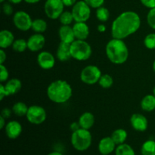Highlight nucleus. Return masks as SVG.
<instances>
[{
	"label": "nucleus",
	"instance_id": "f257e3e1",
	"mask_svg": "<svg viewBox=\"0 0 155 155\" xmlns=\"http://www.w3.org/2000/svg\"><path fill=\"white\" fill-rule=\"evenodd\" d=\"M141 27L140 16L133 11L124 12L118 15L111 24L112 37L124 39L134 34Z\"/></svg>",
	"mask_w": 155,
	"mask_h": 155
},
{
	"label": "nucleus",
	"instance_id": "f03ea898",
	"mask_svg": "<svg viewBox=\"0 0 155 155\" xmlns=\"http://www.w3.org/2000/svg\"><path fill=\"white\" fill-rule=\"evenodd\" d=\"M46 94L52 102L64 104L71 99L73 95V89L69 83L63 80H58L51 82L48 85Z\"/></svg>",
	"mask_w": 155,
	"mask_h": 155
},
{
	"label": "nucleus",
	"instance_id": "7ed1b4c3",
	"mask_svg": "<svg viewBox=\"0 0 155 155\" xmlns=\"http://www.w3.org/2000/svg\"><path fill=\"white\" fill-rule=\"evenodd\" d=\"M105 52L109 61L114 64H122L128 60L129 49L124 39H110L106 45Z\"/></svg>",
	"mask_w": 155,
	"mask_h": 155
},
{
	"label": "nucleus",
	"instance_id": "20e7f679",
	"mask_svg": "<svg viewBox=\"0 0 155 155\" xmlns=\"http://www.w3.org/2000/svg\"><path fill=\"white\" fill-rule=\"evenodd\" d=\"M92 142V136L89 130L80 128L72 132L71 142L77 151H85L90 148Z\"/></svg>",
	"mask_w": 155,
	"mask_h": 155
},
{
	"label": "nucleus",
	"instance_id": "39448f33",
	"mask_svg": "<svg viewBox=\"0 0 155 155\" xmlns=\"http://www.w3.org/2000/svg\"><path fill=\"white\" fill-rule=\"evenodd\" d=\"M71 52L72 58L84 61L92 56V50L91 45L86 40L76 39L71 44Z\"/></svg>",
	"mask_w": 155,
	"mask_h": 155
},
{
	"label": "nucleus",
	"instance_id": "423d86ee",
	"mask_svg": "<svg viewBox=\"0 0 155 155\" xmlns=\"http://www.w3.org/2000/svg\"><path fill=\"white\" fill-rule=\"evenodd\" d=\"M102 74L99 68L95 65H88L82 70L80 80L86 85H95L99 81Z\"/></svg>",
	"mask_w": 155,
	"mask_h": 155
},
{
	"label": "nucleus",
	"instance_id": "0eeeda50",
	"mask_svg": "<svg viewBox=\"0 0 155 155\" xmlns=\"http://www.w3.org/2000/svg\"><path fill=\"white\" fill-rule=\"evenodd\" d=\"M75 22H86L91 15V8L84 0L77 2L71 11Z\"/></svg>",
	"mask_w": 155,
	"mask_h": 155
},
{
	"label": "nucleus",
	"instance_id": "6e6552de",
	"mask_svg": "<svg viewBox=\"0 0 155 155\" xmlns=\"http://www.w3.org/2000/svg\"><path fill=\"white\" fill-rule=\"evenodd\" d=\"M64 7L62 0H46L44 5V11L48 18L56 20L63 13Z\"/></svg>",
	"mask_w": 155,
	"mask_h": 155
},
{
	"label": "nucleus",
	"instance_id": "1a4fd4ad",
	"mask_svg": "<svg viewBox=\"0 0 155 155\" xmlns=\"http://www.w3.org/2000/svg\"><path fill=\"white\" fill-rule=\"evenodd\" d=\"M28 122L34 125H39L46 120L47 114L45 108L39 105H32L29 107L26 115Z\"/></svg>",
	"mask_w": 155,
	"mask_h": 155
},
{
	"label": "nucleus",
	"instance_id": "9d476101",
	"mask_svg": "<svg viewBox=\"0 0 155 155\" xmlns=\"http://www.w3.org/2000/svg\"><path fill=\"white\" fill-rule=\"evenodd\" d=\"M13 23L15 27L21 31H28L31 29L33 20L27 12L24 11H18L13 16Z\"/></svg>",
	"mask_w": 155,
	"mask_h": 155
},
{
	"label": "nucleus",
	"instance_id": "9b49d317",
	"mask_svg": "<svg viewBox=\"0 0 155 155\" xmlns=\"http://www.w3.org/2000/svg\"><path fill=\"white\" fill-rule=\"evenodd\" d=\"M37 63L42 69L50 70L54 68L55 64V58L49 51H42L38 54Z\"/></svg>",
	"mask_w": 155,
	"mask_h": 155
},
{
	"label": "nucleus",
	"instance_id": "f8f14e48",
	"mask_svg": "<svg viewBox=\"0 0 155 155\" xmlns=\"http://www.w3.org/2000/svg\"><path fill=\"white\" fill-rule=\"evenodd\" d=\"M45 43V38L42 33H35L27 39V47L30 51L36 52L42 49Z\"/></svg>",
	"mask_w": 155,
	"mask_h": 155
},
{
	"label": "nucleus",
	"instance_id": "ddd939ff",
	"mask_svg": "<svg viewBox=\"0 0 155 155\" xmlns=\"http://www.w3.org/2000/svg\"><path fill=\"white\" fill-rule=\"evenodd\" d=\"M130 124L135 130L138 132H145L148 127L146 117L141 114H134L130 117Z\"/></svg>",
	"mask_w": 155,
	"mask_h": 155
},
{
	"label": "nucleus",
	"instance_id": "4468645a",
	"mask_svg": "<svg viewBox=\"0 0 155 155\" xmlns=\"http://www.w3.org/2000/svg\"><path fill=\"white\" fill-rule=\"evenodd\" d=\"M22 126L18 121L11 120L6 124L5 127V134L10 139H16L22 133Z\"/></svg>",
	"mask_w": 155,
	"mask_h": 155
},
{
	"label": "nucleus",
	"instance_id": "2eb2a0df",
	"mask_svg": "<svg viewBox=\"0 0 155 155\" xmlns=\"http://www.w3.org/2000/svg\"><path fill=\"white\" fill-rule=\"evenodd\" d=\"M116 144L111 137H104L100 140L98 143V151L101 155H109L116 149Z\"/></svg>",
	"mask_w": 155,
	"mask_h": 155
},
{
	"label": "nucleus",
	"instance_id": "dca6fc26",
	"mask_svg": "<svg viewBox=\"0 0 155 155\" xmlns=\"http://www.w3.org/2000/svg\"><path fill=\"white\" fill-rule=\"evenodd\" d=\"M73 30L76 39L80 40H86L90 33L89 26L86 22H76L73 25Z\"/></svg>",
	"mask_w": 155,
	"mask_h": 155
},
{
	"label": "nucleus",
	"instance_id": "f3484780",
	"mask_svg": "<svg viewBox=\"0 0 155 155\" xmlns=\"http://www.w3.org/2000/svg\"><path fill=\"white\" fill-rule=\"evenodd\" d=\"M58 36L61 42L71 44L76 40L73 27L71 25H62L58 30Z\"/></svg>",
	"mask_w": 155,
	"mask_h": 155
},
{
	"label": "nucleus",
	"instance_id": "a211bd4d",
	"mask_svg": "<svg viewBox=\"0 0 155 155\" xmlns=\"http://www.w3.org/2000/svg\"><path fill=\"white\" fill-rule=\"evenodd\" d=\"M56 57L60 61H68L72 58L71 52V44L61 42L56 51Z\"/></svg>",
	"mask_w": 155,
	"mask_h": 155
},
{
	"label": "nucleus",
	"instance_id": "6ab92c4d",
	"mask_svg": "<svg viewBox=\"0 0 155 155\" xmlns=\"http://www.w3.org/2000/svg\"><path fill=\"white\" fill-rule=\"evenodd\" d=\"M13 33L8 30H2L0 32V47L2 49H5L11 47L15 41Z\"/></svg>",
	"mask_w": 155,
	"mask_h": 155
},
{
	"label": "nucleus",
	"instance_id": "aec40b11",
	"mask_svg": "<svg viewBox=\"0 0 155 155\" xmlns=\"http://www.w3.org/2000/svg\"><path fill=\"white\" fill-rule=\"evenodd\" d=\"M78 122L81 128L89 130L95 124V117L91 112H84L80 115Z\"/></svg>",
	"mask_w": 155,
	"mask_h": 155
},
{
	"label": "nucleus",
	"instance_id": "412c9836",
	"mask_svg": "<svg viewBox=\"0 0 155 155\" xmlns=\"http://www.w3.org/2000/svg\"><path fill=\"white\" fill-rule=\"evenodd\" d=\"M5 87L9 95H13L20 92L22 87V83L18 78H12L8 80L7 83L5 84Z\"/></svg>",
	"mask_w": 155,
	"mask_h": 155
},
{
	"label": "nucleus",
	"instance_id": "4be33fe9",
	"mask_svg": "<svg viewBox=\"0 0 155 155\" xmlns=\"http://www.w3.org/2000/svg\"><path fill=\"white\" fill-rule=\"evenodd\" d=\"M140 105L144 111H153L155 110V96L154 95H145L141 101Z\"/></svg>",
	"mask_w": 155,
	"mask_h": 155
},
{
	"label": "nucleus",
	"instance_id": "5701e85b",
	"mask_svg": "<svg viewBox=\"0 0 155 155\" xmlns=\"http://www.w3.org/2000/svg\"><path fill=\"white\" fill-rule=\"evenodd\" d=\"M127 132L124 129H117V130H115L112 133L111 136L112 139L114 140V142H115L117 145H121V144L125 143L126 140L127 139Z\"/></svg>",
	"mask_w": 155,
	"mask_h": 155
},
{
	"label": "nucleus",
	"instance_id": "b1692460",
	"mask_svg": "<svg viewBox=\"0 0 155 155\" xmlns=\"http://www.w3.org/2000/svg\"><path fill=\"white\" fill-rule=\"evenodd\" d=\"M48 28L47 22L43 19L37 18L33 21L31 29L36 33H42L45 31Z\"/></svg>",
	"mask_w": 155,
	"mask_h": 155
},
{
	"label": "nucleus",
	"instance_id": "393cba45",
	"mask_svg": "<svg viewBox=\"0 0 155 155\" xmlns=\"http://www.w3.org/2000/svg\"><path fill=\"white\" fill-rule=\"evenodd\" d=\"M28 108L29 107H27L25 103L22 102V101H18L14 104L13 107H12V112L16 116L24 117L27 115Z\"/></svg>",
	"mask_w": 155,
	"mask_h": 155
},
{
	"label": "nucleus",
	"instance_id": "a878e982",
	"mask_svg": "<svg viewBox=\"0 0 155 155\" xmlns=\"http://www.w3.org/2000/svg\"><path fill=\"white\" fill-rule=\"evenodd\" d=\"M142 155H155V141L147 140L142 144L141 148Z\"/></svg>",
	"mask_w": 155,
	"mask_h": 155
},
{
	"label": "nucleus",
	"instance_id": "bb28decb",
	"mask_svg": "<svg viewBox=\"0 0 155 155\" xmlns=\"http://www.w3.org/2000/svg\"><path fill=\"white\" fill-rule=\"evenodd\" d=\"M115 155H136V153L131 145L124 143L117 145L115 149Z\"/></svg>",
	"mask_w": 155,
	"mask_h": 155
},
{
	"label": "nucleus",
	"instance_id": "cd10ccee",
	"mask_svg": "<svg viewBox=\"0 0 155 155\" xmlns=\"http://www.w3.org/2000/svg\"><path fill=\"white\" fill-rule=\"evenodd\" d=\"M12 48L16 52H24L27 49H28L27 47V40L24 39H18L14 41L13 44L12 45Z\"/></svg>",
	"mask_w": 155,
	"mask_h": 155
},
{
	"label": "nucleus",
	"instance_id": "c85d7f7f",
	"mask_svg": "<svg viewBox=\"0 0 155 155\" xmlns=\"http://www.w3.org/2000/svg\"><path fill=\"white\" fill-rule=\"evenodd\" d=\"M95 15L96 18L100 22L104 23L108 21L109 17H110V12L107 8L101 6V7L98 8L95 12Z\"/></svg>",
	"mask_w": 155,
	"mask_h": 155
},
{
	"label": "nucleus",
	"instance_id": "c756f323",
	"mask_svg": "<svg viewBox=\"0 0 155 155\" xmlns=\"http://www.w3.org/2000/svg\"><path fill=\"white\" fill-rule=\"evenodd\" d=\"M98 84L103 89H109L114 84L113 77L110 75H109V74H102L99 79Z\"/></svg>",
	"mask_w": 155,
	"mask_h": 155
},
{
	"label": "nucleus",
	"instance_id": "7c9ffc66",
	"mask_svg": "<svg viewBox=\"0 0 155 155\" xmlns=\"http://www.w3.org/2000/svg\"><path fill=\"white\" fill-rule=\"evenodd\" d=\"M58 19L62 25H71L74 21V16L71 12H64L59 17Z\"/></svg>",
	"mask_w": 155,
	"mask_h": 155
},
{
	"label": "nucleus",
	"instance_id": "2f4dec72",
	"mask_svg": "<svg viewBox=\"0 0 155 155\" xmlns=\"http://www.w3.org/2000/svg\"><path fill=\"white\" fill-rule=\"evenodd\" d=\"M144 45L147 48L151 50L155 49V33H151L147 35L144 39Z\"/></svg>",
	"mask_w": 155,
	"mask_h": 155
},
{
	"label": "nucleus",
	"instance_id": "473e14b6",
	"mask_svg": "<svg viewBox=\"0 0 155 155\" xmlns=\"http://www.w3.org/2000/svg\"><path fill=\"white\" fill-rule=\"evenodd\" d=\"M147 22L151 28L155 30V8L150 9L147 15Z\"/></svg>",
	"mask_w": 155,
	"mask_h": 155
},
{
	"label": "nucleus",
	"instance_id": "72a5a7b5",
	"mask_svg": "<svg viewBox=\"0 0 155 155\" xmlns=\"http://www.w3.org/2000/svg\"><path fill=\"white\" fill-rule=\"evenodd\" d=\"M9 72L4 64H0V81L4 83L8 80Z\"/></svg>",
	"mask_w": 155,
	"mask_h": 155
},
{
	"label": "nucleus",
	"instance_id": "f704fd0d",
	"mask_svg": "<svg viewBox=\"0 0 155 155\" xmlns=\"http://www.w3.org/2000/svg\"><path fill=\"white\" fill-rule=\"evenodd\" d=\"M90 8H98L103 6L104 3V0H84Z\"/></svg>",
	"mask_w": 155,
	"mask_h": 155
},
{
	"label": "nucleus",
	"instance_id": "c9c22d12",
	"mask_svg": "<svg viewBox=\"0 0 155 155\" xmlns=\"http://www.w3.org/2000/svg\"><path fill=\"white\" fill-rule=\"evenodd\" d=\"M2 12L5 15H12L13 13V7L11 3H4L2 6Z\"/></svg>",
	"mask_w": 155,
	"mask_h": 155
},
{
	"label": "nucleus",
	"instance_id": "e433bc0d",
	"mask_svg": "<svg viewBox=\"0 0 155 155\" xmlns=\"http://www.w3.org/2000/svg\"><path fill=\"white\" fill-rule=\"evenodd\" d=\"M140 1L142 4L148 8L151 9L155 8V0H140Z\"/></svg>",
	"mask_w": 155,
	"mask_h": 155
},
{
	"label": "nucleus",
	"instance_id": "4c0bfd02",
	"mask_svg": "<svg viewBox=\"0 0 155 155\" xmlns=\"http://www.w3.org/2000/svg\"><path fill=\"white\" fill-rule=\"evenodd\" d=\"M12 110H11V109L8 108V107H5L4 109L2 110L0 116L3 117L5 119H8V118H10L11 115H12Z\"/></svg>",
	"mask_w": 155,
	"mask_h": 155
},
{
	"label": "nucleus",
	"instance_id": "58836bf2",
	"mask_svg": "<svg viewBox=\"0 0 155 155\" xmlns=\"http://www.w3.org/2000/svg\"><path fill=\"white\" fill-rule=\"evenodd\" d=\"M7 96H9V95L6 90L5 87V85L1 84L0 85V100L2 101L5 97Z\"/></svg>",
	"mask_w": 155,
	"mask_h": 155
},
{
	"label": "nucleus",
	"instance_id": "ea45409f",
	"mask_svg": "<svg viewBox=\"0 0 155 155\" xmlns=\"http://www.w3.org/2000/svg\"><path fill=\"white\" fill-rule=\"evenodd\" d=\"M6 58H7V55H6L5 49L1 48L0 49V64H4V63L6 61Z\"/></svg>",
	"mask_w": 155,
	"mask_h": 155
},
{
	"label": "nucleus",
	"instance_id": "a19ab883",
	"mask_svg": "<svg viewBox=\"0 0 155 155\" xmlns=\"http://www.w3.org/2000/svg\"><path fill=\"white\" fill-rule=\"evenodd\" d=\"M64 6L67 7H71L74 6L77 3V0H62Z\"/></svg>",
	"mask_w": 155,
	"mask_h": 155
},
{
	"label": "nucleus",
	"instance_id": "79ce46f5",
	"mask_svg": "<svg viewBox=\"0 0 155 155\" xmlns=\"http://www.w3.org/2000/svg\"><path fill=\"white\" fill-rule=\"evenodd\" d=\"M70 128H71V131L74 132V131H76V130H79L80 128H81V127H80L79 122H74V123H73V124H71V127H70Z\"/></svg>",
	"mask_w": 155,
	"mask_h": 155
},
{
	"label": "nucleus",
	"instance_id": "37998d69",
	"mask_svg": "<svg viewBox=\"0 0 155 155\" xmlns=\"http://www.w3.org/2000/svg\"><path fill=\"white\" fill-rule=\"evenodd\" d=\"M106 29H107V27H106V26L104 24H98V27H97V30L100 33H104L106 31Z\"/></svg>",
	"mask_w": 155,
	"mask_h": 155
},
{
	"label": "nucleus",
	"instance_id": "c03bdc74",
	"mask_svg": "<svg viewBox=\"0 0 155 155\" xmlns=\"http://www.w3.org/2000/svg\"><path fill=\"white\" fill-rule=\"evenodd\" d=\"M5 120L6 119H5L3 117L0 116V129H1V130H2V129H4L5 127Z\"/></svg>",
	"mask_w": 155,
	"mask_h": 155
},
{
	"label": "nucleus",
	"instance_id": "a18cd8bd",
	"mask_svg": "<svg viewBox=\"0 0 155 155\" xmlns=\"http://www.w3.org/2000/svg\"><path fill=\"white\" fill-rule=\"evenodd\" d=\"M25 2L28 3V4H36V3H38L39 2H40L41 0H24Z\"/></svg>",
	"mask_w": 155,
	"mask_h": 155
},
{
	"label": "nucleus",
	"instance_id": "49530a36",
	"mask_svg": "<svg viewBox=\"0 0 155 155\" xmlns=\"http://www.w3.org/2000/svg\"><path fill=\"white\" fill-rule=\"evenodd\" d=\"M22 1L23 0H8L9 2L12 3V4H15V5L19 4V3H21Z\"/></svg>",
	"mask_w": 155,
	"mask_h": 155
},
{
	"label": "nucleus",
	"instance_id": "de8ad7c7",
	"mask_svg": "<svg viewBox=\"0 0 155 155\" xmlns=\"http://www.w3.org/2000/svg\"><path fill=\"white\" fill-rule=\"evenodd\" d=\"M47 155H63V154L59 152V151H52V152L49 153V154H48Z\"/></svg>",
	"mask_w": 155,
	"mask_h": 155
},
{
	"label": "nucleus",
	"instance_id": "09e8293b",
	"mask_svg": "<svg viewBox=\"0 0 155 155\" xmlns=\"http://www.w3.org/2000/svg\"><path fill=\"white\" fill-rule=\"evenodd\" d=\"M152 68H153V71H154V72H155V60H154V62H153Z\"/></svg>",
	"mask_w": 155,
	"mask_h": 155
},
{
	"label": "nucleus",
	"instance_id": "8fccbe9b",
	"mask_svg": "<svg viewBox=\"0 0 155 155\" xmlns=\"http://www.w3.org/2000/svg\"><path fill=\"white\" fill-rule=\"evenodd\" d=\"M153 95L155 96V87L154 88V89H153Z\"/></svg>",
	"mask_w": 155,
	"mask_h": 155
},
{
	"label": "nucleus",
	"instance_id": "3c124183",
	"mask_svg": "<svg viewBox=\"0 0 155 155\" xmlns=\"http://www.w3.org/2000/svg\"><path fill=\"white\" fill-rule=\"evenodd\" d=\"M0 2H4L5 0H0Z\"/></svg>",
	"mask_w": 155,
	"mask_h": 155
}]
</instances>
